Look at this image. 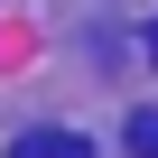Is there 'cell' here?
Listing matches in <instances>:
<instances>
[{
    "instance_id": "obj_1",
    "label": "cell",
    "mask_w": 158,
    "mask_h": 158,
    "mask_svg": "<svg viewBox=\"0 0 158 158\" xmlns=\"http://www.w3.org/2000/svg\"><path fill=\"white\" fill-rule=\"evenodd\" d=\"M93 139H74V130H28L19 139V158H84Z\"/></svg>"
},
{
    "instance_id": "obj_2",
    "label": "cell",
    "mask_w": 158,
    "mask_h": 158,
    "mask_svg": "<svg viewBox=\"0 0 158 158\" xmlns=\"http://www.w3.org/2000/svg\"><path fill=\"white\" fill-rule=\"evenodd\" d=\"M130 149H139V158H158V112H139V121H130Z\"/></svg>"
},
{
    "instance_id": "obj_3",
    "label": "cell",
    "mask_w": 158,
    "mask_h": 158,
    "mask_svg": "<svg viewBox=\"0 0 158 158\" xmlns=\"http://www.w3.org/2000/svg\"><path fill=\"white\" fill-rule=\"evenodd\" d=\"M149 65H158V28H149Z\"/></svg>"
}]
</instances>
